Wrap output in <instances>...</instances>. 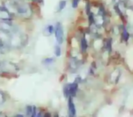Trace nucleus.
Wrapping results in <instances>:
<instances>
[{
  "mask_svg": "<svg viewBox=\"0 0 133 117\" xmlns=\"http://www.w3.org/2000/svg\"><path fill=\"white\" fill-rule=\"evenodd\" d=\"M55 36L59 43H62L63 41V31L60 23H57L55 27Z\"/></svg>",
  "mask_w": 133,
  "mask_h": 117,
  "instance_id": "obj_1",
  "label": "nucleus"
},
{
  "mask_svg": "<svg viewBox=\"0 0 133 117\" xmlns=\"http://www.w3.org/2000/svg\"><path fill=\"white\" fill-rule=\"evenodd\" d=\"M77 83H72L70 86H68V90H69V94H71V95H75V92H76L77 90Z\"/></svg>",
  "mask_w": 133,
  "mask_h": 117,
  "instance_id": "obj_2",
  "label": "nucleus"
},
{
  "mask_svg": "<svg viewBox=\"0 0 133 117\" xmlns=\"http://www.w3.org/2000/svg\"><path fill=\"white\" fill-rule=\"evenodd\" d=\"M68 107H69V111H70L71 115H75V108L71 100H69L68 101Z\"/></svg>",
  "mask_w": 133,
  "mask_h": 117,
  "instance_id": "obj_3",
  "label": "nucleus"
},
{
  "mask_svg": "<svg viewBox=\"0 0 133 117\" xmlns=\"http://www.w3.org/2000/svg\"><path fill=\"white\" fill-rule=\"evenodd\" d=\"M81 46H82V49L83 51H85L87 49V47H88V44H87V42L86 40H85V38H82V40H81Z\"/></svg>",
  "mask_w": 133,
  "mask_h": 117,
  "instance_id": "obj_4",
  "label": "nucleus"
},
{
  "mask_svg": "<svg viewBox=\"0 0 133 117\" xmlns=\"http://www.w3.org/2000/svg\"><path fill=\"white\" fill-rule=\"evenodd\" d=\"M55 55L56 56H59L61 55V49H60V47L59 46H56L55 47Z\"/></svg>",
  "mask_w": 133,
  "mask_h": 117,
  "instance_id": "obj_5",
  "label": "nucleus"
},
{
  "mask_svg": "<svg viewBox=\"0 0 133 117\" xmlns=\"http://www.w3.org/2000/svg\"><path fill=\"white\" fill-rule=\"evenodd\" d=\"M65 6H66V2L65 1H61L60 3H59V11L63 10Z\"/></svg>",
  "mask_w": 133,
  "mask_h": 117,
  "instance_id": "obj_6",
  "label": "nucleus"
},
{
  "mask_svg": "<svg viewBox=\"0 0 133 117\" xmlns=\"http://www.w3.org/2000/svg\"><path fill=\"white\" fill-rule=\"evenodd\" d=\"M79 2V0H73V2H72V6L75 7V8L77 7Z\"/></svg>",
  "mask_w": 133,
  "mask_h": 117,
  "instance_id": "obj_7",
  "label": "nucleus"
},
{
  "mask_svg": "<svg viewBox=\"0 0 133 117\" xmlns=\"http://www.w3.org/2000/svg\"><path fill=\"white\" fill-rule=\"evenodd\" d=\"M31 107H27V108H26V109H27V115H31V112H33V111H31Z\"/></svg>",
  "mask_w": 133,
  "mask_h": 117,
  "instance_id": "obj_8",
  "label": "nucleus"
},
{
  "mask_svg": "<svg viewBox=\"0 0 133 117\" xmlns=\"http://www.w3.org/2000/svg\"><path fill=\"white\" fill-rule=\"evenodd\" d=\"M123 35H125V40H128V32L126 31L125 29H124V31H123Z\"/></svg>",
  "mask_w": 133,
  "mask_h": 117,
  "instance_id": "obj_9",
  "label": "nucleus"
}]
</instances>
